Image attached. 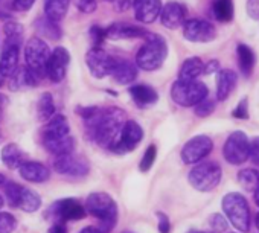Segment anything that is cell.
I'll list each match as a JSON object with an SVG mask.
<instances>
[{"mask_svg": "<svg viewBox=\"0 0 259 233\" xmlns=\"http://www.w3.org/2000/svg\"><path fill=\"white\" fill-rule=\"evenodd\" d=\"M85 122V131L89 137L99 147L111 148L122 133L125 125V113L120 108L108 107V108H98L93 116H90Z\"/></svg>", "mask_w": 259, "mask_h": 233, "instance_id": "6da1fadb", "label": "cell"}, {"mask_svg": "<svg viewBox=\"0 0 259 233\" xmlns=\"http://www.w3.org/2000/svg\"><path fill=\"white\" fill-rule=\"evenodd\" d=\"M168 57V44L162 35L148 34L145 43L136 55V66L147 72H154L162 67Z\"/></svg>", "mask_w": 259, "mask_h": 233, "instance_id": "7a4b0ae2", "label": "cell"}, {"mask_svg": "<svg viewBox=\"0 0 259 233\" xmlns=\"http://www.w3.org/2000/svg\"><path fill=\"white\" fill-rule=\"evenodd\" d=\"M85 210L102 222V225L98 227L101 233H108L117 219L116 201L105 192L90 194L85 200Z\"/></svg>", "mask_w": 259, "mask_h": 233, "instance_id": "3957f363", "label": "cell"}, {"mask_svg": "<svg viewBox=\"0 0 259 233\" xmlns=\"http://www.w3.org/2000/svg\"><path fill=\"white\" fill-rule=\"evenodd\" d=\"M223 210L227 221L239 231H248L250 228V209L244 195L230 192L223 198Z\"/></svg>", "mask_w": 259, "mask_h": 233, "instance_id": "277c9868", "label": "cell"}, {"mask_svg": "<svg viewBox=\"0 0 259 233\" xmlns=\"http://www.w3.org/2000/svg\"><path fill=\"white\" fill-rule=\"evenodd\" d=\"M171 98L180 107H195L207 98V87L201 81L179 79L171 87Z\"/></svg>", "mask_w": 259, "mask_h": 233, "instance_id": "5b68a950", "label": "cell"}, {"mask_svg": "<svg viewBox=\"0 0 259 233\" xmlns=\"http://www.w3.org/2000/svg\"><path fill=\"white\" fill-rule=\"evenodd\" d=\"M221 177L223 171L217 162H203L191 169L188 180L194 189L200 192H209L220 184Z\"/></svg>", "mask_w": 259, "mask_h": 233, "instance_id": "8992f818", "label": "cell"}, {"mask_svg": "<svg viewBox=\"0 0 259 233\" xmlns=\"http://www.w3.org/2000/svg\"><path fill=\"white\" fill-rule=\"evenodd\" d=\"M52 52L49 49V46L46 44V41H43L38 37H32L26 46H25V60H26V66L38 76H48L46 75V67L49 63Z\"/></svg>", "mask_w": 259, "mask_h": 233, "instance_id": "52a82bcc", "label": "cell"}, {"mask_svg": "<svg viewBox=\"0 0 259 233\" xmlns=\"http://www.w3.org/2000/svg\"><path fill=\"white\" fill-rule=\"evenodd\" d=\"M223 156L230 165H242L250 159V142L245 133L233 131L223 148Z\"/></svg>", "mask_w": 259, "mask_h": 233, "instance_id": "ba28073f", "label": "cell"}, {"mask_svg": "<svg viewBox=\"0 0 259 233\" xmlns=\"http://www.w3.org/2000/svg\"><path fill=\"white\" fill-rule=\"evenodd\" d=\"M116 60L117 58L111 57L101 48H92L85 54V64H87L90 73L98 79L111 76L113 69L116 66Z\"/></svg>", "mask_w": 259, "mask_h": 233, "instance_id": "9c48e42d", "label": "cell"}, {"mask_svg": "<svg viewBox=\"0 0 259 233\" xmlns=\"http://www.w3.org/2000/svg\"><path fill=\"white\" fill-rule=\"evenodd\" d=\"M212 148H213V144H212L210 137L200 134V136L189 139L183 145L180 156L186 165H198L203 159H206L210 154Z\"/></svg>", "mask_w": 259, "mask_h": 233, "instance_id": "30bf717a", "label": "cell"}, {"mask_svg": "<svg viewBox=\"0 0 259 233\" xmlns=\"http://www.w3.org/2000/svg\"><path fill=\"white\" fill-rule=\"evenodd\" d=\"M144 139V130L136 121H126L122 133L119 136V141L110 148V151L117 154H125L133 151Z\"/></svg>", "mask_w": 259, "mask_h": 233, "instance_id": "8fae6325", "label": "cell"}, {"mask_svg": "<svg viewBox=\"0 0 259 233\" xmlns=\"http://www.w3.org/2000/svg\"><path fill=\"white\" fill-rule=\"evenodd\" d=\"M183 37L192 43H209L217 38V29L207 20L191 19L183 25Z\"/></svg>", "mask_w": 259, "mask_h": 233, "instance_id": "7c38bea8", "label": "cell"}, {"mask_svg": "<svg viewBox=\"0 0 259 233\" xmlns=\"http://www.w3.org/2000/svg\"><path fill=\"white\" fill-rule=\"evenodd\" d=\"M48 213L52 215V218L58 219L60 222H64V221H78V219L85 218L87 210L76 200H73V198H64V200L55 201L49 207V212Z\"/></svg>", "mask_w": 259, "mask_h": 233, "instance_id": "4fadbf2b", "label": "cell"}, {"mask_svg": "<svg viewBox=\"0 0 259 233\" xmlns=\"http://www.w3.org/2000/svg\"><path fill=\"white\" fill-rule=\"evenodd\" d=\"M70 64V54L66 48L58 46L52 51V55L49 58L46 75L52 82H61L67 73V67Z\"/></svg>", "mask_w": 259, "mask_h": 233, "instance_id": "5bb4252c", "label": "cell"}, {"mask_svg": "<svg viewBox=\"0 0 259 233\" xmlns=\"http://www.w3.org/2000/svg\"><path fill=\"white\" fill-rule=\"evenodd\" d=\"M54 169L58 174L67 175V177H84L89 174L87 162L81 157L73 156V154L57 157L54 162Z\"/></svg>", "mask_w": 259, "mask_h": 233, "instance_id": "9a60e30c", "label": "cell"}, {"mask_svg": "<svg viewBox=\"0 0 259 233\" xmlns=\"http://www.w3.org/2000/svg\"><path fill=\"white\" fill-rule=\"evenodd\" d=\"M162 0H133L135 19L141 23H153L162 14Z\"/></svg>", "mask_w": 259, "mask_h": 233, "instance_id": "2e32d148", "label": "cell"}, {"mask_svg": "<svg viewBox=\"0 0 259 233\" xmlns=\"http://www.w3.org/2000/svg\"><path fill=\"white\" fill-rule=\"evenodd\" d=\"M186 22V8L179 2H168L160 14V23L166 29H177Z\"/></svg>", "mask_w": 259, "mask_h": 233, "instance_id": "e0dca14e", "label": "cell"}, {"mask_svg": "<svg viewBox=\"0 0 259 233\" xmlns=\"http://www.w3.org/2000/svg\"><path fill=\"white\" fill-rule=\"evenodd\" d=\"M107 31V38L110 40H128V38H147L148 31L130 23H113Z\"/></svg>", "mask_w": 259, "mask_h": 233, "instance_id": "ac0fdd59", "label": "cell"}, {"mask_svg": "<svg viewBox=\"0 0 259 233\" xmlns=\"http://www.w3.org/2000/svg\"><path fill=\"white\" fill-rule=\"evenodd\" d=\"M111 78L119 85H128L138 78V66L128 60H116V66L113 69Z\"/></svg>", "mask_w": 259, "mask_h": 233, "instance_id": "d6986e66", "label": "cell"}, {"mask_svg": "<svg viewBox=\"0 0 259 233\" xmlns=\"http://www.w3.org/2000/svg\"><path fill=\"white\" fill-rule=\"evenodd\" d=\"M22 178L31 183H45L51 177V171L40 162H23L19 168Z\"/></svg>", "mask_w": 259, "mask_h": 233, "instance_id": "ffe728a7", "label": "cell"}, {"mask_svg": "<svg viewBox=\"0 0 259 233\" xmlns=\"http://www.w3.org/2000/svg\"><path fill=\"white\" fill-rule=\"evenodd\" d=\"M70 136V125L63 114H55L43 130V141L63 139Z\"/></svg>", "mask_w": 259, "mask_h": 233, "instance_id": "44dd1931", "label": "cell"}, {"mask_svg": "<svg viewBox=\"0 0 259 233\" xmlns=\"http://www.w3.org/2000/svg\"><path fill=\"white\" fill-rule=\"evenodd\" d=\"M130 96H132V99L136 102L139 108H147L156 104L159 99L157 91L153 87L145 85V84H136L133 87H130Z\"/></svg>", "mask_w": 259, "mask_h": 233, "instance_id": "7402d4cb", "label": "cell"}, {"mask_svg": "<svg viewBox=\"0 0 259 233\" xmlns=\"http://www.w3.org/2000/svg\"><path fill=\"white\" fill-rule=\"evenodd\" d=\"M19 55H20V48L19 46H5L4 52L0 55V72L4 76L11 78L17 69H19Z\"/></svg>", "mask_w": 259, "mask_h": 233, "instance_id": "603a6c76", "label": "cell"}, {"mask_svg": "<svg viewBox=\"0 0 259 233\" xmlns=\"http://www.w3.org/2000/svg\"><path fill=\"white\" fill-rule=\"evenodd\" d=\"M38 76L28 67V66H20L17 72L11 76L10 81V88L11 90H20L26 87H35L38 85Z\"/></svg>", "mask_w": 259, "mask_h": 233, "instance_id": "cb8c5ba5", "label": "cell"}, {"mask_svg": "<svg viewBox=\"0 0 259 233\" xmlns=\"http://www.w3.org/2000/svg\"><path fill=\"white\" fill-rule=\"evenodd\" d=\"M236 85V73L233 70L224 69L218 72L217 78V98L218 101H226Z\"/></svg>", "mask_w": 259, "mask_h": 233, "instance_id": "d4e9b609", "label": "cell"}, {"mask_svg": "<svg viewBox=\"0 0 259 233\" xmlns=\"http://www.w3.org/2000/svg\"><path fill=\"white\" fill-rule=\"evenodd\" d=\"M204 73V64L200 58L192 57L183 61L180 72H179V79L183 81H197L198 76Z\"/></svg>", "mask_w": 259, "mask_h": 233, "instance_id": "484cf974", "label": "cell"}, {"mask_svg": "<svg viewBox=\"0 0 259 233\" xmlns=\"http://www.w3.org/2000/svg\"><path fill=\"white\" fill-rule=\"evenodd\" d=\"M43 145L45 148L57 156V157H61V156H67V154H72L73 153V148H75V141L72 136H67V137H63V139H54V141H43Z\"/></svg>", "mask_w": 259, "mask_h": 233, "instance_id": "4316f807", "label": "cell"}, {"mask_svg": "<svg viewBox=\"0 0 259 233\" xmlns=\"http://www.w3.org/2000/svg\"><path fill=\"white\" fill-rule=\"evenodd\" d=\"M236 55H238V66L241 69V73L244 76H250L254 69V63H256L254 52L247 44L239 43L236 48Z\"/></svg>", "mask_w": 259, "mask_h": 233, "instance_id": "83f0119b", "label": "cell"}, {"mask_svg": "<svg viewBox=\"0 0 259 233\" xmlns=\"http://www.w3.org/2000/svg\"><path fill=\"white\" fill-rule=\"evenodd\" d=\"M69 10V0H45V16L52 22H61Z\"/></svg>", "mask_w": 259, "mask_h": 233, "instance_id": "f1b7e54d", "label": "cell"}, {"mask_svg": "<svg viewBox=\"0 0 259 233\" xmlns=\"http://www.w3.org/2000/svg\"><path fill=\"white\" fill-rule=\"evenodd\" d=\"M2 162L7 168L10 169H16L20 168L23 163V151L20 150L19 145L16 144H8L2 148Z\"/></svg>", "mask_w": 259, "mask_h": 233, "instance_id": "f546056e", "label": "cell"}, {"mask_svg": "<svg viewBox=\"0 0 259 233\" xmlns=\"http://www.w3.org/2000/svg\"><path fill=\"white\" fill-rule=\"evenodd\" d=\"M41 206V198L38 194H35L34 191L28 189L23 186L22 189V194H20V198H19V203H17V209H22L23 212H37Z\"/></svg>", "mask_w": 259, "mask_h": 233, "instance_id": "4dcf8cb0", "label": "cell"}, {"mask_svg": "<svg viewBox=\"0 0 259 233\" xmlns=\"http://www.w3.org/2000/svg\"><path fill=\"white\" fill-rule=\"evenodd\" d=\"M37 116L43 122H49L55 116V102L49 91H45L37 104Z\"/></svg>", "mask_w": 259, "mask_h": 233, "instance_id": "1f68e13d", "label": "cell"}, {"mask_svg": "<svg viewBox=\"0 0 259 233\" xmlns=\"http://www.w3.org/2000/svg\"><path fill=\"white\" fill-rule=\"evenodd\" d=\"M35 29H37L41 35H45L46 38L54 40V41L60 40L61 35H63V31H61V28L58 26V23L49 20L48 17H45V19H37V22H35Z\"/></svg>", "mask_w": 259, "mask_h": 233, "instance_id": "d6a6232c", "label": "cell"}, {"mask_svg": "<svg viewBox=\"0 0 259 233\" xmlns=\"http://www.w3.org/2000/svg\"><path fill=\"white\" fill-rule=\"evenodd\" d=\"M238 183L247 192H256L259 189V172L251 168L241 169L238 172Z\"/></svg>", "mask_w": 259, "mask_h": 233, "instance_id": "836d02e7", "label": "cell"}, {"mask_svg": "<svg viewBox=\"0 0 259 233\" xmlns=\"http://www.w3.org/2000/svg\"><path fill=\"white\" fill-rule=\"evenodd\" d=\"M212 13L218 22H230L233 17V0H212Z\"/></svg>", "mask_w": 259, "mask_h": 233, "instance_id": "e575fe53", "label": "cell"}, {"mask_svg": "<svg viewBox=\"0 0 259 233\" xmlns=\"http://www.w3.org/2000/svg\"><path fill=\"white\" fill-rule=\"evenodd\" d=\"M4 32L7 35V41H5V46H19L22 44V40H23V26L17 22H7L5 26H4Z\"/></svg>", "mask_w": 259, "mask_h": 233, "instance_id": "d590c367", "label": "cell"}, {"mask_svg": "<svg viewBox=\"0 0 259 233\" xmlns=\"http://www.w3.org/2000/svg\"><path fill=\"white\" fill-rule=\"evenodd\" d=\"M17 227V219L8 212H0V233H13Z\"/></svg>", "mask_w": 259, "mask_h": 233, "instance_id": "8d00e7d4", "label": "cell"}, {"mask_svg": "<svg viewBox=\"0 0 259 233\" xmlns=\"http://www.w3.org/2000/svg\"><path fill=\"white\" fill-rule=\"evenodd\" d=\"M156 157H157V147H156V145H150V147L145 150L144 157H142V160H141V165H139V166H141V171H142V172L150 171L151 166L154 165Z\"/></svg>", "mask_w": 259, "mask_h": 233, "instance_id": "74e56055", "label": "cell"}, {"mask_svg": "<svg viewBox=\"0 0 259 233\" xmlns=\"http://www.w3.org/2000/svg\"><path fill=\"white\" fill-rule=\"evenodd\" d=\"M213 110H215V101L210 99V98L203 99L200 104H197L194 107V111H195V114L198 116V118H207L209 114L213 113Z\"/></svg>", "mask_w": 259, "mask_h": 233, "instance_id": "f35d334b", "label": "cell"}, {"mask_svg": "<svg viewBox=\"0 0 259 233\" xmlns=\"http://www.w3.org/2000/svg\"><path fill=\"white\" fill-rule=\"evenodd\" d=\"M22 189H23V186H20L17 183H8L7 184L5 194H7V200H8V203H10L11 207H17V203H19Z\"/></svg>", "mask_w": 259, "mask_h": 233, "instance_id": "ab89813d", "label": "cell"}, {"mask_svg": "<svg viewBox=\"0 0 259 233\" xmlns=\"http://www.w3.org/2000/svg\"><path fill=\"white\" fill-rule=\"evenodd\" d=\"M105 38H107V31L105 29H102L101 26H92L90 28V40L95 44V48H99Z\"/></svg>", "mask_w": 259, "mask_h": 233, "instance_id": "60d3db41", "label": "cell"}, {"mask_svg": "<svg viewBox=\"0 0 259 233\" xmlns=\"http://www.w3.org/2000/svg\"><path fill=\"white\" fill-rule=\"evenodd\" d=\"M76 7H78V10H79L81 13H84V14H92V13L96 11L98 2H96V0H78V2H76Z\"/></svg>", "mask_w": 259, "mask_h": 233, "instance_id": "b9f144b4", "label": "cell"}, {"mask_svg": "<svg viewBox=\"0 0 259 233\" xmlns=\"http://www.w3.org/2000/svg\"><path fill=\"white\" fill-rule=\"evenodd\" d=\"M105 2L108 5H111L116 13H125L133 5V0H105Z\"/></svg>", "mask_w": 259, "mask_h": 233, "instance_id": "7bdbcfd3", "label": "cell"}, {"mask_svg": "<svg viewBox=\"0 0 259 233\" xmlns=\"http://www.w3.org/2000/svg\"><path fill=\"white\" fill-rule=\"evenodd\" d=\"M232 116L236 119H248V108H247V99H242L236 108L232 111Z\"/></svg>", "mask_w": 259, "mask_h": 233, "instance_id": "ee69618b", "label": "cell"}, {"mask_svg": "<svg viewBox=\"0 0 259 233\" xmlns=\"http://www.w3.org/2000/svg\"><path fill=\"white\" fill-rule=\"evenodd\" d=\"M210 225L217 230V231H224L227 228V219L220 215V213H215L212 218H210Z\"/></svg>", "mask_w": 259, "mask_h": 233, "instance_id": "f6af8a7d", "label": "cell"}, {"mask_svg": "<svg viewBox=\"0 0 259 233\" xmlns=\"http://www.w3.org/2000/svg\"><path fill=\"white\" fill-rule=\"evenodd\" d=\"M157 218H159V231L160 233H169L171 231V221H169V218L163 212H157Z\"/></svg>", "mask_w": 259, "mask_h": 233, "instance_id": "bcb514c9", "label": "cell"}, {"mask_svg": "<svg viewBox=\"0 0 259 233\" xmlns=\"http://www.w3.org/2000/svg\"><path fill=\"white\" fill-rule=\"evenodd\" d=\"M34 4H35V0H13V8L16 11L25 13V11H29Z\"/></svg>", "mask_w": 259, "mask_h": 233, "instance_id": "7dc6e473", "label": "cell"}, {"mask_svg": "<svg viewBox=\"0 0 259 233\" xmlns=\"http://www.w3.org/2000/svg\"><path fill=\"white\" fill-rule=\"evenodd\" d=\"M247 14L253 20H259V0H248L247 2Z\"/></svg>", "mask_w": 259, "mask_h": 233, "instance_id": "c3c4849f", "label": "cell"}, {"mask_svg": "<svg viewBox=\"0 0 259 233\" xmlns=\"http://www.w3.org/2000/svg\"><path fill=\"white\" fill-rule=\"evenodd\" d=\"M250 159L254 165L259 166V137H254L250 142Z\"/></svg>", "mask_w": 259, "mask_h": 233, "instance_id": "681fc988", "label": "cell"}, {"mask_svg": "<svg viewBox=\"0 0 259 233\" xmlns=\"http://www.w3.org/2000/svg\"><path fill=\"white\" fill-rule=\"evenodd\" d=\"M213 72H220V64H218V61H209V63L204 66V73L210 75V73H213Z\"/></svg>", "mask_w": 259, "mask_h": 233, "instance_id": "f907efd6", "label": "cell"}, {"mask_svg": "<svg viewBox=\"0 0 259 233\" xmlns=\"http://www.w3.org/2000/svg\"><path fill=\"white\" fill-rule=\"evenodd\" d=\"M48 233H67V230H66V227H64L63 222H57V224H54V225L49 228Z\"/></svg>", "mask_w": 259, "mask_h": 233, "instance_id": "816d5d0a", "label": "cell"}, {"mask_svg": "<svg viewBox=\"0 0 259 233\" xmlns=\"http://www.w3.org/2000/svg\"><path fill=\"white\" fill-rule=\"evenodd\" d=\"M7 105H8V98L4 93H0V118H2V114H4Z\"/></svg>", "mask_w": 259, "mask_h": 233, "instance_id": "f5cc1de1", "label": "cell"}, {"mask_svg": "<svg viewBox=\"0 0 259 233\" xmlns=\"http://www.w3.org/2000/svg\"><path fill=\"white\" fill-rule=\"evenodd\" d=\"M79 233H101V231H99V228H98V227H92V225H89V227H84Z\"/></svg>", "mask_w": 259, "mask_h": 233, "instance_id": "db71d44e", "label": "cell"}, {"mask_svg": "<svg viewBox=\"0 0 259 233\" xmlns=\"http://www.w3.org/2000/svg\"><path fill=\"white\" fill-rule=\"evenodd\" d=\"M254 203H256V206H259V189L254 192Z\"/></svg>", "mask_w": 259, "mask_h": 233, "instance_id": "11a10c76", "label": "cell"}, {"mask_svg": "<svg viewBox=\"0 0 259 233\" xmlns=\"http://www.w3.org/2000/svg\"><path fill=\"white\" fill-rule=\"evenodd\" d=\"M4 81H5V76H4V73H2V72H0V87L4 85Z\"/></svg>", "mask_w": 259, "mask_h": 233, "instance_id": "9f6ffc18", "label": "cell"}, {"mask_svg": "<svg viewBox=\"0 0 259 233\" xmlns=\"http://www.w3.org/2000/svg\"><path fill=\"white\" fill-rule=\"evenodd\" d=\"M254 222H256V227H257V230H259V212L256 213V218H254Z\"/></svg>", "mask_w": 259, "mask_h": 233, "instance_id": "6f0895ef", "label": "cell"}, {"mask_svg": "<svg viewBox=\"0 0 259 233\" xmlns=\"http://www.w3.org/2000/svg\"><path fill=\"white\" fill-rule=\"evenodd\" d=\"M4 183H5V175L0 174V184H4Z\"/></svg>", "mask_w": 259, "mask_h": 233, "instance_id": "680465c9", "label": "cell"}, {"mask_svg": "<svg viewBox=\"0 0 259 233\" xmlns=\"http://www.w3.org/2000/svg\"><path fill=\"white\" fill-rule=\"evenodd\" d=\"M4 204H5V201H4V197H2V195H0V209H2V207H4Z\"/></svg>", "mask_w": 259, "mask_h": 233, "instance_id": "91938a15", "label": "cell"}, {"mask_svg": "<svg viewBox=\"0 0 259 233\" xmlns=\"http://www.w3.org/2000/svg\"><path fill=\"white\" fill-rule=\"evenodd\" d=\"M191 233H212V231H195V230H192Z\"/></svg>", "mask_w": 259, "mask_h": 233, "instance_id": "94428289", "label": "cell"}, {"mask_svg": "<svg viewBox=\"0 0 259 233\" xmlns=\"http://www.w3.org/2000/svg\"><path fill=\"white\" fill-rule=\"evenodd\" d=\"M0 139H2V134H0Z\"/></svg>", "mask_w": 259, "mask_h": 233, "instance_id": "6125c7cd", "label": "cell"}]
</instances>
